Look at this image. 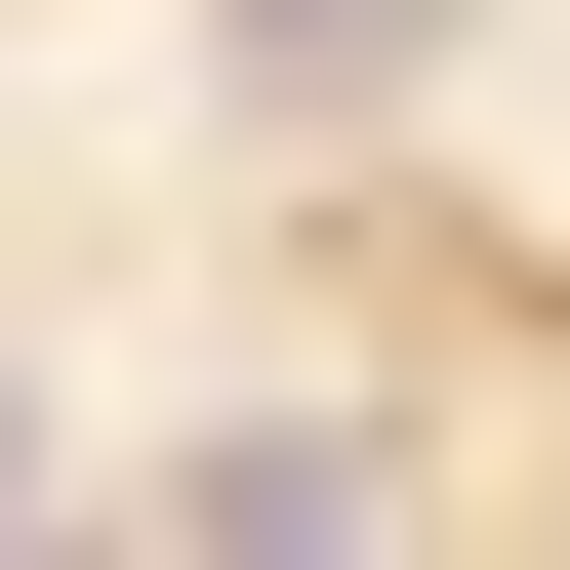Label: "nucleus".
<instances>
[{
	"mask_svg": "<svg viewBox=\"0 0 570 570\" xmlns=\"http://www.w3.org/2000/svg\"><path fill=\"white\" fill-rule=\"evenodd\" d=\"M164 570H367V449H326V407H245V449L164 489Z\"/></svg>",
	"mask_w": 570,
	"mask_h": 570,
	"instance_id": "nucleus-1",
	"label": "nucleus"
}]
</instances>
